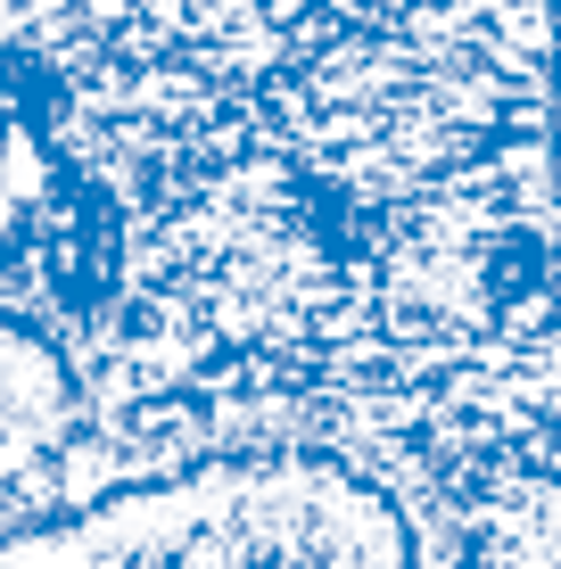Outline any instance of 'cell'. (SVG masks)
<instances>
[{
  "label": "cell",
  "mask_w": 561,
  "mask_h": 569,
  "mask_svg": "<svg viewBox=\"0 0 561 569\" xmlns=\"http://www.w3.org/2000/svg\"><path fill=\"white\" fill-rule=\"evenodd\" d=\"M553 173H561V9H553Z\"/></svg>",
  "instance_id": "7a4b0ae2"
},
{
  "label": "cell",
  "mask_w": 561,
  "mask_h": 569,
  "mask_svg": "<svg viewBox=\"0 0 561 569\" xmlns=\"http://www.w3.org/2000/svg\"><path fill=\"white\" fill-rule=\"evenodd\" d=\"M0 569H421V537L331 446H223L9 528Z\"/></svg>",
  "instance_id": "6da1fadb"
}]
</instances>
